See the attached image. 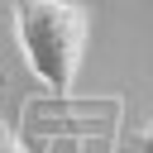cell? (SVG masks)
Returning a JSON list of instances; mask_svg holds the SVG:
<instances>
[{"label":"cell","instance_id":"1","mask_svg":"<svg viewBox=\"0 0 153 153\" xmlns=\"http://www.w3.org/2000/svg\"><path fill=\"white\" fill-rule=\"evenodd\" d=\"M14 14V38L48 96H72V81L86 57V29L91 14L76 0H10Z\"/></svg>","mask_w":153,"mask_h":153},{"label":"cell","instance_id":"2","mask_svg":"<svg viewBox=\"0 0 153 153\" xmlns=\"http://www.w3.org/2000/svg\"><path fill=\"white\" fill-rule=\"evenodd\" d=\"M0 153H29V148H24V139H10V143H5Z\"/></svg>","mask_w":153,"mask_h":153}]
</instances>
